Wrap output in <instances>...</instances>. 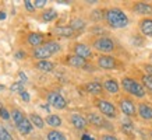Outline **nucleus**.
Instances as JSON below:
<instances>
[{"mask_svg":"<svg viewBox=\"0 0 152 140\" xmlns=\"http://www.w3.org/2000/svg\"><path fill=\"white\" fill-rule=\"evenodd\" d=\"M106 21L113 28H124L129 24V18L120 9H110L106 11Z\"/></svg>","mask_w":152,"mask_h":140,"instance_id":"f257e3e1","label":"nucleus"},{"mask_svg":"<svg viewBox=\"0 0 152 140\" xmlns=\"http://www.w3.org/2000/svg\"><path fill=\"white\" fill-rule=\"evenodd\" d=\"M121 85H123V88H124L127 93L133 94L135 97L142 98L144 95H145V88H144L138 81H135V80H133V79H123Z\"/></svg>","mask_w":152,"mask_h":140,"instance_id":"f03ea898","label":"nucleus"},{"mask_svg":"<svg viewBox=\"0 0 152 140\" xmlns=\"http://www.w3.org/2000/svg\"><path fill=\"white\" fill-rule=\"evenodd\" d=\"M94 48H95L96 51L105 52V53H106V52H112V51H113L115 43H113V41H112V39H109V38H99V39H96V41H95Z\"/></svg>","mask_w":152,"mask_h":140,"instance_id":"7ed1b4c3","label":"nucleus"},{"mask_svg":"<svg viewBox=\"0 0 152 140\" xmlns=\"http://www.w3.org/2000/svg\"><path fill=\"white\" fill-rule=\"evenodd\" d=\"M98 108H99V111L107 118H115L116 116V108L115 105L109 101H105V99H101V101H98Z\"/></svg>","mask_w":152,"mask_h":140,"instance_id":"20e7f679","label":"nucleus"},{"mask_svg":"<svg viewBox=\"0 0 152 140\" xmlns=\"http://www.w3.org/2000/svg\"><path fill=\"white\" fill-rule=\"evenodd\" d=\"M48 99H49V104H50L52 107L57 108V109H64L66 108V99L61 95H60L59 93H50L49 94V97H48Z\"/></svg>","mask_w":152,"mask_h":140,"instance_id":"39448f33","label":"nucleus"},{"mask_svg":"<svg viewBox=\"0 0 152 140\" xmlns=\"http://www.w3.org/2000/svg\"><path fill=\"white\" fill-rule=\"evenodd\" d=\"M120 109L127 116H134L135 115V107H134L133 101H130V99H121L120 101Z\"/></svg>","mask_w":152,"mask_h":140,"instance_id":"423d86ee","label":"nucleus"},{"mask_svg":"<svg viewBox=\"0 0 152 140\" xmlns=\"http://www.w3.org/2000/svg\"><path fill=\"white\" fill-rule=\"evenodd\" d=\"M74 52H75V55L83 57V59H88V57H91V55H92L91 49L87 45H84V43H77L75 48H74Z\"/></svg>","mask_w":152,"mask_h":140,"instance_id":"0eeeda50","label":"nucleus"},{"mask_svg":"<svg viewBox=\"0 0 152 140\" xmlns=\"http://www.w3.org/2000/svg\"><path fill=\"white\" fill-rule=\"evenodd\" d=\"M53 53H52L50 51H49V48L46 46V45H42V46H38L35 48V51H34V56L37 57V59H48L49 56H52Z\"/></svg>","mask_w":152,"mask_h":140,"instance_id":"6e6552de","label":"nucleus"},{"mask_svg":"<svg viewBox=\"0 0 152 140\" xmlns=\"http://www.w3.org/2000/svg\"><path fill=\"white\" fill-rule=\"evenodd\" d=\"M98 65L101 66L102 69H113L116 66V62L112 56H101L98 59Z\"/></svg>","mask_w":152,"mask_h":140,"instance_id":"1a4fd4ad","label":"nucleus"},{"mask_svg":"<svg viewBox=\"0 0 152 140\" xmlns=\"http://www.w3.org/2000/svg\"><path fill=\"white\" fill-rule=\"evenodd\" d=\"M138 113H140V116L142 118V119H145V121L152 119V108L149 105H147V104H140Z\"/></svg>","mask_w":152,"mask_h":140,"instance_id":"9d476101","label":"nucleus"},{"mask_svg":"<svg viewBox=\"0 0 152 140\" xmlns=\"http://www.w3.org/2000/svg\"><path fill=\"white\" fill-rule=\"evenodd\" d=\"M17 129H18L21 135H28L29 132L32 130V125H31V122L28 121L27 118H24L20 123H17Z\"/></svg>","mask_w":152,"mask_h":140,"instance_id":"9b49d317","label":"nucleus"},{"mask_svg":"<svg viewBox=\"0 0 152 140\" xmlns=\"http://www.w3.org/2000/svg\"><path fill=\"white\" fill-rule=\"evenodd\" d=\"M134 11L138 14L148 15V14H152V6L148 4V3H137L134 6Z\"/></svg>","mask_w":152,"mask_h":140,"instance_id":"f8f14e48","label":"nucleus"},{"mask_svg":"<svg viewBox=\"0 0 152 140\" xmlns=\"http://www.w3.org/2000/svg\"><path fill=\"white\" fill-rule=\"evenodd\" d=\"M71 123L77 129H84L87 126V119L78 115V113H74V115H71Z\"/></svg>","mask_w":152,"mask_h":140,"instance_id":"ddd939ff","label":"nucleus"},{"mask_svg":"<svg viewBox=\"0 0 152 140\" xmlns=\"http://www.w3.org/2000/svg\"><path fill=\"white\" fill-rule=\"evenodd\" d=\"M88 122H89L91 125L96 126V127H103V125H105L103 118H102L101 115H98V113H89V115H88Z\"/></svg>","mask_w":152,"mask_h":140,"instance_id":"4468645a","label":"nucleus"},{"mask_svg":"<svg viewBox=\"0 0 152 140\" xmlns=\"http://www.w3.org/2000/svg\"><path fill=\"white\" fill-rule=\"evenodd\" d=\"M55 34H57L59 37L71 38L74 35V29L71 27H56L55 28Z\"/></svg>","mask_w":152,"mask_h":140,"instance_id":"2eb2a0df","label":"nucleus"},{"mask_svg":"<svg viewBox=\"0 0 152 140\" xmlns=\"http://www.w3.org/2000/svg\"><path fill=\"white\" fill-rule=\"evenodd\" d=\"M141 31H142L144 35L152 37V20L147 18L141 21Z\"/></svg>","mask_w":152,"mask_h":140,"instance_id":"dca6fc26","label":"nucleus"},{"mask_svg":"<svg viewBox=\"0 0 152 140\" xmlns=\"http://www.w3.org/2000/svg\"><path fill=\"white\" fill-rule=\"evenodd\" d=\"M69 63L71 66H74V67H85V66H87L85 59H83V57H80V56H77V55L70 56V57H69Z\"/></svg>","mask_w":152,"mask_h":140,"instance_id":"f3484780","label":"nucleus"},{"mask_svg":"<svg viewBox=\"0 0 152 140\" xmlns=\"http://www.w3.org/2000/svg\"><path fill=\"white\" fill-rule=\"evenodd\" d=\"M53 67H55V65H53L52 62H48V60H41V62H38V65H37V69L41 70V71H45V73L52 71Z\"/></svg>","mask_w":152,"mask_h":140,"instance_id":"a211bd4d","label":"nucleus"},{"mask_svg":"<svg viewBox=\"0 0 152 140\" xmlns=\"http://www.w3.org/2000/svg\"><path fill=\"white\" fill-rule=\"evenodd\" d=\"M105 88L107 90V93L116 94L119 91V84L116 80H106L105 81Z\"/></svg>","mask_w":152,"mask_h":140,"instance_id":"6ab92c4d","label":"nucleus"},{"mask_svg":"<svg viewBox=\"0 0 152 140\" xmlns=\"http://www.w3.org/2000/svg\"><path fill=\"white\" fill-rule=\"evenodd\" d=\"M87 91L91 94H101L102 93V85L98 81H92V83H88L87 84Z\"/></svg>","mask_w":152,"mask_h":140,"instance_id":"aec40b11","label":"nucleus"},{"mask_svg":"<svg viewBox=\"0 0 152 140\" xmlns=\"http://www.w3.org/2000/svg\"><path fill=\"white\" fill-rule=\"evenodd\" d=\"M43 41V37H42L41 34H31L29 37H28V42H29V45H32V46H39Z\"/></svg>","mask_w":152,"mask_h":140,"instance_id":"412c9836","label":"nucleus"},{"mask_svg":"<svg viewBox=\"0 0 152 140\" xmlns=\"http://www.w3.org/2000/svg\"><path fill=\"white\" fill-rule=\"evenodd\" d=\"M70 27L73 28L74 31H81L85 28V21L81 18H74L71 23H70Z\"/></svg>","mask_w":152,"mask_h":140,"instance_id":"4be33fe9","label":"nucleus"},{"mask_svg":"<svg viewBox=\"0 0 152 140\" xmlns=\"http://www.w3.org/2000/svg\"><path fill=\"white\" fill-rule=\"evenodd\" d=\"M46 122H48V125L55 126V127L61 125V119H60L57 115H49V116L46 118Z\"/></svg>","mask_w":152,"mask_h":140,"instance_id":"5701e85b","label":"nucleus"},{"mask_svg":"<svg viewBox=\"0 0 152 140\" xmlns=\"http://www.w3.org/2000/svg\"><path fill=\"white\" fill-rule=\"evenodd\" d=\"M48 140H66L64 135L57 130H50L48 133Z\"/></svg>","mask_w":152,"mask_h":140,"instance_id":"b1692460","label":"nucleus"},{"mask_svg":"<svg viewBox=\"0 0 152 140\" xmlns=\"http://www.w3.org/2000/svg\"><path fill=\"white\" fill-rule=\"evenodd\" d=\"M56 17H57V13H56L53 9L46 10L45 13L42 14V18L45 20V21H52V20H55Z\"/></svg>","mask_w":152,"mask_h":140,"instance_id":"393cba45","label":"nucleus"},{"mask_svg":"<svg viewBox=\"0 0 152 140\" xmlns=\"http://www.w3.org/2000/svg\"><path fill=\"white\" fill-rule=\"evenodd\" d=\"M31 121H32L34 125L37 126V127H39V129H42V127H43V123H45V122H43V119H42L39 115H35V113H34V115H31Z\"/></svg>","mask_w":152,"mask_h":140,"instance_id":"a878e982","label":"nucleus"},{"mask_svg":"<svg viewBox=\"0 0 152 140\" xmlns=\"http://www.w3.org/2000/svg\"><path fill=\"white\" fill-rule=\"evenodd\" d=\"M11 116H13V121L15 122V125H17V123H20V122H21L24 118H25L23 115V112L20 111V109H14L13 113H11Z\"/></svg>","mask_w":152,"mask_h":140,"instance_id":"bb28decb","label":"nucleus"},{"mask_svg":"<svg viewBox=\"0 0 152 140\" xmlns=\"http://www.w3.org/2000/svg\"><path fill=\"white\" fill-rule=\"evenodd\" d=\"M0 140H13L11 135H10L4 126H0Z\"/></svg>","mask_w":152,"mask_h":140,"instance_id":"cd10ccee","label":"nucleus"},{"mask_svg":"<svg viewBox=\"0 0 152 140\" xmlns=\"http://www.w3.org/2000/svg\"><path fill=\"white\" fill-rule=\"evenodd\" d=\"M10 88H11V91H18V93H23L24 91V83L23 81H17V83H14Z\"/></svg>","mask_w":152,"mask_h":140,"instance_id":"c85d7f7f","label":"nucleus"},{"mask_svg":"<svg viewBox=\"0 0 152 140\" xmlns=\"http://www.w3.org/2000/svg\"><path fill=\"white\" fill-rule=\"evenodd\" d=\"M142 81H144V85H145L149 91H152V76H148V74L144 76Z\"/></svg>","mask_w":152,"mask_h":140,"instance_id":"c756f323","label":"nucleus"},{"mask_svg":"<svg viewBox=\"0 0 152 140\" xmlns=\"http://www.w3.org/2000/svg\"><path fill=\"white\" fill-rule=\"evenodd\" d=\"M0 118H1V119H4V121H9L10 119V113L7 112L6 108H0Z\"/></svg>","mask_w":152,"mask_h":140,"instance_id":"7c9ffc66","label":"nucleus"},{"mask_svg":"<svg viewBox=\"0 0 152 140\" xmlns=\"http://www.w3.org/2000/svg\"><path fill=\"white\" fill-rule=\"evenodd\" d=\"M123 130L127 132V133H131V132H133V125H131L130 122H124V123H123Z\"/></svg>","mask_w":152,"mask_h":140,"instance_id":"2f4dec72","label":"nucleus"},{"mask_svg":"<svg viewBox=\"0 0 152 140\" xmlns=\"http://www.w3.org/2000/svg\"><path fill=\"white\" fill-rule=\"evenodd\" d=\"M25 7H27V10H29V11H34V10H35L34 1H31V0H25Z\"/></svg>","mask_w":152,"mask_h":140,"instance_id":"473e14b6","label":"nucleus"},{"mask_svg":"<svg viewBox=\"0 0 152 140\" xmlns=\"http://www.w3.org/2000/svg\"><path fill=\"white\" fill-rule=\"evenodd\" d=\"M45 4H46V0H35V1H34L35 9H37V7H43Z\"/></svg>","mask_w":152,"mask_h":140,"instance_id":"72a5a7b5","label":"nucleus"},{"mask_svg":"<svg viewBox=\"0 0 152 140\" xmlns=\"http://www.w3.org/2000/svg\"><path fill=\"white\" fill-rule=\"evenodd\" d=\"M102 140H119L116 136H112V135H105L102 136Z\"/></svg>","mask_w":152,"mask_h":140,"instance_id":"f704fd0d","label":"nucleus"},{"mask_svg":"<svg viewBox=\"0 0 152 140\" xmlns=\"http://www.w3.org/2000/svg\"><path fill=\"white\" fill-rule=\"evenodd\" d=\"M20 94H21V98H23L24 101H27V102H28V101H29V95H28V93H25V91H23V93H20Z\"/></svg>","mask_w":152,"mask_h":140,"instance_id":"c9c22d12","label":"nucleus"},{"mask_svg":"<svg viewBox=\"0 0 152 140\" xmlns=\"http://www.w3.org/2000/svg\"><path fill=\"white\" fill-rule=\"evenodd\" d=\"M81 140H95V137H92V136H89V135H83L81 136Z\"/></svg>","mask_w":152,"mask_h":140,"instance_id":"e433bc0d","label":"nucleus"},{"mask_svg":"<svg viewBox=\"0 0 152 140\" xmlns=\"http://www.w3.org/2000/svg\"><path fill=\"white\" fill-rule=\"evenodd\" d=\"M18 77H20L21 80H23V83H25V81H27V76L24 74L23 71H20V73H18Z\"/></svg>","mask_w":152,"mask_h":140,"instance_id":"4c0bfd02","label":"nucleus"},{"mask_svg":"<svg viewBox=\"0 0 152 140\" xmlns=\"http://www.w3.org/2000/svg\"><path fill=\"white\" fill-rule=\"evenodd\" d=\"M145 70H147V73H148V76H152V66L147 65V66H145Z\"/></svg>","mask_w":152,"mask_h":140,"instance_id":"58836bf2","label":"nucleus"},{"mask_svg":"<svg viewBox=\"0 0 152 140\" xmlns=\"http://www.w3.org/2000/svg\"><path fill=\"white\" fill-rule=\"evenodd\" d=\"M23 56H25V53H23V52H18V53H17V57H23Z\"/></svg>","mask_w":152,"mask_h":140,"instance_id":"ea45409f","label":"nucleus"},{"mask_svg":"<svg viewBox=\"0 0 152 140\" xmlns=\"http://www.w3.org/2000/svg\"><path fill=\"white\" fill-rule=\"evenodd\" d=\"M6 18V14L4 13H0V20H4Z\"/></svg>","mask_w":152,"mask_h":140,"instance_id":"a19ab883","label":"nucleus"},{"mask_svg":"<svg viewBox=\"0 0 152 140\" xmlns=\"http://www.w3.org/2000/svg\"><path fill=\"white\" fill-rule=\"evenodd\" d=\"M0 90H3V85H0Z\"/></svg>","mask_w":152,"mask_h":140,"instance_id":"79ce46f5","label":"nucleus"},{"mask_svg":"<svg viewBox=\"0 0 152 140\" xmlns=\"http://www.w3.org/2000/svg\"><path fill=\"white\" fill-rule=\"evenodd\" d=\"M151 137H152V132H151Z\"/></svg>","mask_w":152,"mask_h":140,"instance_id":"37998d69","label":"nucleus"},{"mask_svg":"<svg viewBox=\"0 0 152 140\" xmlns=\"http://www.w3.org/2000/svg\"><path fill=\"white\" fill-rule=\"evenodd\" d=\"M151 59H152V56H151Z\"/></svg>","mask_w":152,"mask_h":140,"instance_id":"c03bdc74","label":"nucleus"}]
</instances>
